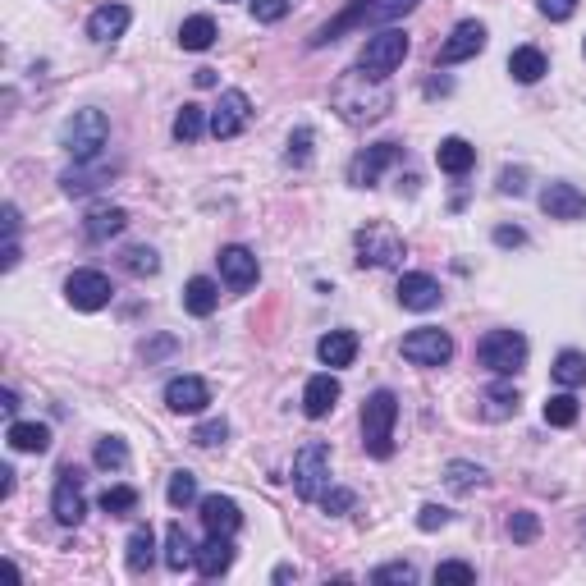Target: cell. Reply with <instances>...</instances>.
Here are the masks:
<instances>
[{
  "label": "cell",
  "instance_id": "obj_1",
  "mask_svg": "<svg viewBox=\"0 0 586 586\" xmlns=\"http://www.w3.org/2000/svg\"><path fill=\"white\" fill-rule=\"evenodd\" d=\"M330 106L339 110L344 124H376L385 110L394 106V92L385 87V78H371L362 69H348L330 92Z\"/></svg>",
  "mask_w": 586,
  "mask_h": 586
},
{
  "label": "cell",
  "instance_id": "obj_2",
  "mask_svg": "<svg viewBox=\"0 0 586 586\" xmlns=\"http://www.w3.org/2000/svg\"><path fill=\"white\" fill-rule=\"evenodd\" d=\"M422 0H353L339 19H330V23H321L312 33V51H321V46H330V42H339L344 33H353V28H376V23H394V19H403V14H413Z\"/></svg>",
  "mask_w": 586,
  "mask_h": 586
},
{
  "label": "cell",
  "instance_id": "obj_3",
  "mask_svg": "<svg viewBox=\"0 0 586 586\" xmlns=\"http://www.w3.org/2000/svg\"><path fill=\"white\" fill-rule=\"evenodd\" d=\"M394 422H399V399H394V390H376L362 403V445H367V454L380 458V463L394 454Z\"/></svg>",
  "mask_w": 586,
  "mask_h": 586
},
{
  "label": "cell",
  "instance_id": "obj_4",
  "mask_svg": "<svg viewBox=\"0 0 586 586\" xmlns=\"http://www.w3.org/2000/svg\"><path fill=\"white\" fill-rule=\"evenodd\" d=\"M106 138H110V120L97 106L74 110V115L65 120V129H60V142H65V152L74 156V161H97Z\"/></svg>",
  "mask_w": 586,
  "mask_h": 586
},
{
  "label": "cell",
  "instance_id": "obj_5",
  "mask_svg": "<svg viewBox=\"0 0 586 586\" xmlns=\"http://www.w3.org/2000/svg\"><path fill=\"white\" fill-rule=\"evenodd\" d=\"M293 490H298V500H307V504H316L326 495L330 490V445L312 440V445L298 449V458H293Z\"/></svg>",
  "mask_w": 586,
  "mask_h": 586
},
{
  "label": "cell",
  "instance_id": "obj_6",
  "mask_svg": "<svg viewBox=\"0 0 586 586\" xmlns=\"http://www.w3.org/2000/svg\"><path fill=\"white\" fill-rule=\"evenodd\" d=\"M477 362L495 376H513V371L527 367V339L518 330H490L477 344Z\"/></svg>",
  "mask_w": 586,
  "mask_h": 586
},
{
  "label": "cell",
  "instance_id": "obj_7",
  "mask_svg": "<svg viewBox=\"0 0 586 586\" xmlns=\"http://www.w3.org/2000/svg\"><path fill=\"white\" fill-rule=\"evenodd\" d=\"M403 55H408V33L385 28V33L367 37V46H362V55H358V69L371 78H390L394 69L403 65Z\"/></svg>",
  "mask_w": 586,
  "mask_h": 586
},
{
  "label": "cell",
  "instance_id": "obj_8",
  "mask_svg": "<svg viewBox=\"0 0 586 586\" xmlns=\"http://www.w3.org/2000/svg\"><path fill=\"white\" fill-rule=\"evenodd\" d=\"M403 358L413 362V367H445V362L454 358V339H449L445 330L422 326V330H413V335H403Z\"/></svg>",
  "mask_w": 586,
  "mask_h": 586
},
{
  "label": "cell",
  "instance_id": "obj_9",
  "mask_svg": "<svg viewBox=\"0 0 586 586\" xmlns=\"http://www.w3.org/2000/svg\"><path fill=\"white\" fill-rule=\"evenodd\" d=\"M358 266H399L403 261V239L385 225H367L358 229Z\"/></svg>",
  "mask_w": 586,
  "mask_h": 586
},
{
  "label": "cell",
  "instance_id": "obj_10",
  "mask_svg": "<svg viewBox=\"0 0 586 586\" xmlns=\"http://www.w3.org/2000/svg\"><path fill=\"white\" fill-rule=\"evenodd\" d=\"M51 513L60 527H78V522H83L87 504H83V472H78V467H65V472H60V481H55V490H51Z\"/></svg>",
  "mask_w": 586,
  "mask_h": 586
},
{
  "label": "cell",
  "instance_id": "obj_11",
  "mask_svg": "<svg viewBox=\"0 0 586 586\" xmlns=\"http://www.w3.org/2000/svg\"><path fill=\"white\" fill-rule=\"evenodd\" d=\"M110 280L101 271H74L65 280V298L69 307H78V312H101V307L110 303Z\"/></svg>",
  "mask_w": 586,
  "mask_h": 586
},
{
  "label": "cell",
  "instance_id": "obj_12",
  "mask_svg": "<svg viewBox=\"0 0 586 586\" xmlns=\"http://www.w3.org/2000/svg\"><path fill=\"white\" fill-rule=\"evenodd\" d=\"M248 120H252V101H248V92L229 87L225 97H220V106L211 110V133H216L220 142H225V138H239V133L248 129Z\"/></svg>",
  "mask_w": 586,
  "mask_h": 586
},
{
  "label": "cell",
  "instance_id": "obj_13",
  "mask_svg": "<svg viewBox=\"0 0 586 586\" xmlns=\"http://www.w3.org/2000/svg\"><path fill=\"white\" fill-rule=\"evenodd\" d=\"M403 156L399 142H376V147H367V152L353 156V165H348V184H358V188H371L380 179V174L390 170L394 161Z\"/></svg>",
  "mask_w": 586,
  "mask_h": 586
},
{
  "label": "cell",
  "instance_id": "obj_14",
  "mask_svg": "<svg viewBox=\"0 0 586 586\" xmlns=\"http://www.w3.org/2000/svg\"><path fill=\"white\" fill-rule=\"evenodd\" d=\"M481 51H486V23L463 19L454 33H449V42L440 46L435 60H440V65H463V60H472V55H481Z\"/></svg>",
  "mask_w": 586,
  "mask_h": 586
},
{
  "label": "cell",
  "instance_id": "obj_15",
  "mask_svg": "<svg viewBox=\"0 0 586 586\" xmlns=\"http://www.w3.org/2000/svg\"><path fill=\"white\" fill-rule=\"evenodd\" d=\"M211 403V385L202 376H174L170 385H165V408L170 413H179V417H193V413H202Z\"/></svg>",
  "mask_w": 586,
  "mask_h": 586
},
{
  "label": "cell",
  "instance_id": "obj_16",
  "mask_svg": "<svg viewBox=\"0 0 586 586\" xmlns=\"http://www.w3.org/2000/svg\"><path fill=\"white\" fill-rule=\"evenodd\" d=\"M220 275H225V284L229 289H252L257 284V275H261V266H257V257H252L243 243H234V248H220Z\"/></svg>",
  "mask_w": 586,
  "mask_h": 586
},
{
  "label": "cell",
  "instance_id": "obj_17",
  "mask_svg": "<svg viewBox=\"0 0 586 586\" xmlns=\"http://www.w3.org/2000/svg\"><path fill=\"white\" fill-rule=\"evenodd\" d=\"M541 211L550 220H582L586 216V193L582 188H573V184H545Z\"/></svg>",
  "mask_w": 586,
  "mask_h": 586
},
{
  "label": "cell",
  "instance_id": "obj_18",
  "mask_svg": "<svg viewBox=\"0 0 586 586\" xmlns=\"http://www.w3.org/2000/svg\"><path fill=\"white\" fill-rule=\"evenodd\" d=\"M110 174H115V165H106L97 156V161H74V170L60 174V184H65L69 197H87V193H97L101 184H110Z\"/></svg>",
  "mask_w": 586,
  "mask_h": 586
},
{
  "label": "cell",
  "instance_id": "obj_19",
  "mask_svg": "<svg viewBox=\"0 0 586 586\" xmlns=\"http://www.w3.org/2000/svg\"><path fill=\"white\" fill-rule=\"evenodd\" d=\"M394 293H399V303L408 307V312H431V307H440V298H445L440 284H435L431 275H422V271H408Z\"/></svg>",
  "mask_w": 586,
  "mask_h": 586
},
{
  "label": "cell",
  "instance_id": "obj_20",
  "mask_svg": "<svg viewBox=\"0 0 586 586\" xmlns=\"http://www.w3.org/2000/svg\"><path fill=\"white\" fill-rule=\"evenodd\" d=\"M202 527H207L211 536H234L243 527L239 504L229 500V495H207V500H202Z\"/></svg>",
  "mask_w": 586,
  "mask_h": 586
},
{
  "label": "cell",
  "instance_id": "obj_21",
  "mask_svg": "<svg viewBox=\"0 0 586 586\" xmlns=\"http://www.w3.org/2000/svg\"><path fill=\"white\" fill-rule=\"evenodd\" d=\"M129 23H133L129 5H101V10H92V19H87V37H92V42H115V37H124Z\"/></svg>",
  "mask_w": 586,
  "mask_h": 586
},
{
  "label": "cell",
  "instance_id": "obj_22",
  "mask_svg": "<svg viewBox=\"0 0 586 586\" xmlns=\"http://www.w3.org/2000/svg\"><path fill=\"white\" fill-rule=\"evenodd\" d=\"M335 403H339V380L330 376V371L307 380V390H303V413L307 417H330L335 413Z\"/></svg>",
  "mask_w": 586,
  "mask_h": 586
},
{
  "label": "cell",
  "instance_id": "obj_23",
  "mask_svg": "<svg viewBox=\"0 0 586 586\" xmlns=\"http://www.w3.org/2000/svg\"><path fill=\"white\" fill-rule=\"evenodd\" d=\"M234 568V541L229 536H211L207 545H197V573L207 577H225Z\"/></svg>",
  "mask_w": 586,
  "mask_h": 586
},
{
  "label": "cell",
  "instance_id": "obj_24",
  "mask_svg": "<svg viewBox=\"0 0 586 586\" xmlns=\"http://www.w3.org/2000/svg\"><path fill=\"white\" fill-rule=\"evenodd\" d=\"M316 358L326 362V367H353V358H358V335H353V330H330V335H321V344H316Z\"/></svg>",
  "mask_w": 586,
  "mask_h": 586
},
{
  "label": "cell",
  "instance_id": "obj_25",
  "mask_svg": "<svg viewBox=\"0 0 586 586\" xmlns=\"http://www.w3.org/2000/svg\"><path fill=\"white\" fill-rule=\"evenodd\" d=\"M435 165H440L445 174H454V179H463V174L477 165V147H472L467 138H445L440 147H435Z\"/></svg>",
  "mask_w": 586,
  "mask_h": 586
},
{
  "label": "cell",
  "instance_id": "obj_26",
  "mask_svg": "<svg viewBox=\"0 0 586 586\" xmlns=\"http://www.w3.org/2000/svg\"><path fill=\"white\" fill-rule=\"evenodd\" d=\"M165 568H170V573L197 568V545L188 541V532L179 522H170V532H165Z\"/></svg>",
  "mask_w": 586,
  "mask_h": 586
},
{
  "label": "cell",
  "instance_id": "obj_27",
  "mask_svg": "<svg viewBox=\"0 0 586 586\" xmlns=\"http://www.w3.org/2000/svg\"><path fill=\"white\" fill-rule=\"evenodd\" d=\"M124 225H129V211H124V207H97L92 216L83 220V234L92 243H106V239H115Z\"/></svg>",
  "mask_w": 586,
  "mask_h": 586
},
{
  "label": "cell",
  "instance_id": "obj_28",
  "mask_svg": "<svg viewBox=\"0 0 586 586\" xmlns=\"http://www.w3.org/2000/svg\"><path fill=\"white\" fill-rule=\"evenodd\" d=\"M10 449H19V454H46L51 449V431H46L42 422H10Z\"/></svg>",
  "mask_w": 586,
  "mask_h": 586
},
{
  "label": "cell",
  "instance_id": "obj_29",
  "mask_svg": "<svg viewBox=\"0 0 586 586\" xmlns=\"http://www.w3.org/2000/svg\"><path fill=\"white\" fill-rule=\"evenodd\" d=\"M184 307L193 316H211L220 307V289L216 280H207V275H193V280L184 284Z\"/></svg>",
  "mask_w": 586,
  "mask_h": 586
},
{
  "label": "cell",
  "instance_id": "obj_30",
  "mask_svg": "<svg viewBox=\"0 0 586 586\" xmlns=\"http://www.w3.org/2000/svg\"><path fill=\"white\" fill-rule=\"evenodd\" d=\"M216 19L211 14H193V19H184V28H179V46L184 51H211L216 46Z\"/></svg>",
  "mask_w": 586,
  "mask_h": 586
},
{
  "label": "cell",
  "instance_id": "obj_31",
  "mask_svg": "<svg viewBox=\"0 0 586 586\" xmlns=\"http://www.w3.org/2000/svg\"><path fill=\"white\" fill-rule=\"evenodd\" d=\"M545 69L550 65H545V55L536 51V46H518V51L509 55V74L518 78V83H541Z\"/></svg>",
  "mask_w": 586,
  "mask_h": 586
},
{
  "label": "cell",
  "instance_id": "obj_32",
  "mask_svg": "<svg viewBox=\"0 0 586 586\" xmlns=\"http://www.w3.org/2000/svg\"><path fill=\"white\" fill-rule=\"evenodd\" d=\"M554 380H559L564 390H577V385H586V353H577V348H564V353L554 358Z\"/></svg>",
  "mask_w": 586,
  "mask_h": 586
},
{
  "label": "cell",
  "instance_id": "obj_33",
  "mask_svg": "<svg viewBox=\"0 0 586 586\" xmlns=\"http://www.w3.org/2000/svg\"><path fill=\"white\" fill-rule=\"evenodd\" d=\"M513 413H518V390H513V385H490L481 417H486V422H504V417H513Z\"/></svg>",
  "mask_w": 586,
  "mask_h": 586
},
{
  "label": "cell",
  "instance_id": "obj_34",
  "mask_svg": "<svg viewBox=\"0 0 586 586\" xmlns=\"http://www.w3.org/2000/svg\"><path fill=\"white\" fill-rule=\"evenodd\" d=\"M129 573H147L152 568V559H156V536H152V527H138V532L129 536Z\"/></svg>",
  "mask_w": 586,
  "mask_h": 586
},
{
  "label": "cell",
  "instance_id": "obj_35",
  "mask_svg": "<svg viewBox=\"0 0 586 586\" xmlns=\"http://www.w3.org/2000/svg\"><path fill=\"white\" fill-rule=\"evenodd\" d=\"M120 266H124L129 275H138V280H142V275H156V271H161V257H156L147 243H133V248L120 252Z\"/></svg>",
  "mask_w": 586,
  "mask_h": 586
},
{
  "label": "cell",
  "instance_id": "obj_36",
  "mask_svg": "<svg viewBox=\"0 0 586 586\" xmlns=\"http://www.w3.org/2000/svg\"><path fill=\"white\" fill-rule=\"evenodd\" d=\"M202 129H211V120H207V110L202 106H184L179 115H174V138L179 142H197L202 138Z\"/></svg>",
  "mask_w": 586,
  "mask_h": 586
},
{
  "label": "cell",
  "instance_id": "obj_37",
  "mask_svg": "<svg viewBox=\"0 0 586 586\" xmlns=\"http://www.w3.org/2000/svg\"><path fill=\"white\" fill-rule=\"evenodd\" d=\"M97 467H115V472H124V467H129V445H124L120 435H106V440H101L97 445Z\"/></svg>",
  "mask_w": 586,
  "mask_h": 586
},
{
  "label": "cell",
  "instance_id": "obj_38",
  "mask_svg": "<svg viewBox=\"0 0 586 586\" xmlns=\"http://www.w3.org/2000/svg\"><path fill=\"white\" fill-rule=\"evenodd\" d=\"M165 500H170V509H188V504L197 500V477H193V472H174L170 490H165Z\"/></svg>",
  "mask_w": 586,
  "mask_h": 586
},
{
  "label": "cell",
  "instance_id": "obj_39",
  "mask_svg": "<svg viewBox=\"0 0 586 586\" xmlns=\"http://www.w3.org/2000/svg\"><path fill=\"white\" fill-rule=\"evenodd\" d=\"M101 509H106L110 518H124V513L138 509V490L133 486H110L106 495H101Z\"/></svg>",
  "mask_w": 586,
  "mask_h": 586
},
{
  "label": "cell",
  "instance_id": "obj_40",
  "mask_svg": "<svg viewBox=\"0 0 586 586\" xmlns=\"http://www.w3.org/2000/svg\"><path fill=\"white\" fill-rule=\"evenodd\" d=\"M545 422L550 426H573L577 422V399L573 394H550V399H545Z\"/></svg>",
  "mask_w": 586,
  "mask_h": 586
},
{
  "label": "cell",
  "instance_id": "obj_41",
  "mask_svg": "<svg viewBox=\"0 0 586 586\" xmlns=\"http://www.w3.org/2000/svg\"><path fill=\"white\" fill-rule=\"evenodd\" d=\"M445 481L454 490H472V486H481V481H486V472H481L477 463H449L445 467Z\"/></svg>",
  "mask_w": 586,
  "mask_h": 586
},
{
  "label": "cell",
  "instance_id": "obj_42",
  "mask_svg": "<svg viewBox=\"0 0 586 586\" xmlns=\"http://www.w3.org/2000/svg\"><path fill=\"white\" fill-rule=\"evenodd\" d=\"M371 582H376V586H394V582L408 586V582H417V568L403 564V559H394V564H380L376 573H371Z\"/></svg>",
  "mask_w": 586,
  "mask_h": 586
},
{
  "label": "cell",
  "instance_id": "obj_43",
  "mask_svg": "<svg viewBox=\"0 0 586 586\" xmlns=\"http://www.w3.org/2000/svg\"><path fill=\"white\" fill-rule=\"evenodd\" d=\"M509 536L513 541H536V536H541V518H536V513H513L509 518Z\"/></svg>",
  "mask_w": 586,
  "mask_h": 586
},
{
  "label": "cell",
  "instance_id": "obj_44",
  "mask_svg": "<svg viewBox=\"0 0 586 586\" xmlns=\"http://www.w3.org/2000/svg\"><path fill=\"white\" fill-rule=\"evenodd\" d=\"M225 435H229V426L216 417V422H202V426H197V431H193V445L216 449V445H225Z\"/></svg>",
  "mask_w": 586,
  "mask_h": 586
},
{
  "label": "cell",
  "instance_id": "obj_45",
  "mask_svg": "<svg viewBox=\"0 0 586 586\" xmlns=\"http://www.w3.org/2000/svg\"><path fill=\"white\" fill-rule=\"evenodd\" d=\"M289 14V0H252V19L257 23H280Z\"/></svg>",
  "mask_w": 586,
  "mask_h": 586
},
{
  "label": "cell",
  "instance_id": "obj_46",
  "mask_svg": "<svg viewBox=\"0 0 586 586\" xmlns=\"http://www.w3.org/2000/svg\"><path fill=\"white\" fill-rule=\"evenodd\" d=\"M435 582H477V568H472V564H458V559H449V564L435 568Z\"/></svg>",
  "mask_w": 586,
  "mask_h": 586
},
{
  "label": "cell",
  "instance_id": "obj_47",
  "mask_svg": "<svg viewBox=\"0 0 586 586\" xmlns=\"http://www.w3.org/2000/svg\"><path fill=\"white\" fill-rule=\"evenodd\" d=\"M307 156H312V129H298L289 138V165H307Z\"/></svg>",
  "mask_w": 586,
  "mask_h": 586
},
{
  "label": "cell",
  "instance_id": "obj_48",
  "mask_svg": "<svg viewBox=\"0 0 586 586\" xmlns=\"http://www.w3.org/2000/svg\"><path fill=\"white\" fill-rule=\"evenodd\" d=\"M449 522V509H440V504H422V513H417V527L422 532H440Z\"/></svg>",
  "mask_w": 586,
  "mask_h": 586
},
{
  "label": "cell",
  "instance_id": "obj_49",
  "mask_svg": "<svg viewBox=\"0 0 586 586\" xmlns=\"http://www.w3.org/2000/svg\"><path fill=\"white\" fill-rule=\"evenodd\" d=\"M321 504H326V513H348L353 504H358V495H353V490H326Z\"/></svg>",
  "mask_w": 586,
  "mask_h": 586
},
{
  "label": "cell",
  "instance_id": "obj_50",
  "mask_svg": "<svg viewBox=\"0 0 586 586\" xmlns=\"http://www.w3.org/2000/svg\"><path fill=\"white\" fill-rule=\"evenodd\" d=\"M541 14L545 19H554V23H564V19H573L577 14V0H541Z\"/></svg>",
  "mask_w": 586,
  "mask_h": 586
},
{
  "label": "cell",
  "instance_id": "obj_51",
  "mask_svg": "<svg viewBox=\"0 0 586 586\" xmlns=\"http://www.w3.org/2000/svg\"><path fill=\"white\" fill-rule=\"evenodd\" d=\"M495 243H500V248H522V243H527V234H522L518 225H500V229H495Z\"/></svg>",
  "mask_w": 586,
  "mask_h": 586
},
{
  "label": "cell",
  "instance_id": "obj_52",
  "mask_svg": "<svg viewBox=\"0 0 586 586\" xmlns=\"http://www.w3.org/2000/svg\"><path fill=\"white\" fill-rule=\"evenodd\" d=\"M522 188H527V170H504V174H500V193H513V197H518Z\"/></svg>",
  "mask_w": 586,
  "mask_h": 586
},
{
  "label": "cell",
  "instance_id": "obj_53",
  "mask_svg": "<svg viewBox=\"0 0 586 586\" xmlns=\"http://www.w3.org/2000/svg\"><path fill=\"white\" fill-rule=\"evenodd\" d=\"M5 239H19V207H5Z\"/></svg>",
  "mask_w": 586,
  "mask_h": 586
},
{
  "label": "cell",
  "instance_id": "obj_54",
  "mask_svg": "<svg viewBox=\"0 0 586 586\" xmlns=\"http://www.w3.org/2000/svg\"><path fill=\"white\" fill-rule=\"evenodd\" d=\"M170 348H174V339H156V344L142 348V353H147V362H152V358H161V353H170Z\"/></svg>",
  "mask_w": 586,
  "mask_h": 586
},
{
  "label": "cell",
  "instance_id": "obj_55",
  "mask_svg": "<svg viewBox=\"0 0 586 586\" xmlns=\"http://www.w3.org/2000/svg\"><path fill=\"white\" fill-rule=\"evenodd\" d=\"M10 490H14V472L10 467H0V500H10Z\"/></svg>",
  "mask_w": 586,
  "mask_h": 586
},
{
  "label": "cell",
  "instance_id": "obj_56",
  "mask_svg": "<svg viewBox=\"0 0 586 586\" xmlns=\"http://www.w3.org/2000/svg\"><path fill=\"white\" fill-rule=\"evenodd\" d=\"M193 83H197V87H216V69H197Z\"/></svg>",
  "mask_w": 586,
  "mask_h": 586
},
{
  "label": "cell",
  "instance_id": "obj_57",
  "mask_svg": "<svg viewBox=\"0 0 586 586\" xmlns=\"http://www.w3.org/2000/svg\"><path fill=\"white\" fill-rule=\"evenodd\" d=\"M0 408H5V413H14V408H19V399H14V390H5V394H0Z\"/></svg>",
  "mask_w": 586,
  "mask_h": 586
}]
</instances>
